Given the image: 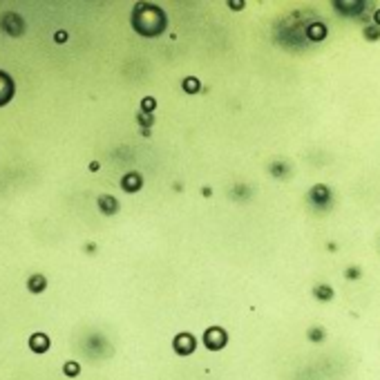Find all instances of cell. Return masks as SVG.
<instances>
[{
  "mask_svg": "<svg viewBox=\"0 0 380 380\" xmlns=\"http://www.w3.org/2000/svg\"><path fill=\"white\" fill-rule=\"evenodd\" d=\"M317 16L313 11H293V14L284 16L278 23L275 30V40L284 47H307V27L311 20H316Z\"/></svg>",
  "mask_w": 380,
  "mask_h": 380,
  "instance_id": "cell-1",
  "label": "cell"
},
{
  "mask_svg": "<svg viewBox=\"0 0 380 380\" xmlns=\"http://www.w3.org/2000/svg\"><path fill=\"white\" fill-rule=\"evenodd\" d=\"M132 30L137 34L146 36V38H155L161 36L168 27V16L166 11L161 9L159 5H152V2H137L130 16Z\"/></svg>",
  "mask_w": 380,
  "mask_h": 380,
  "instance_id": "cell-2",
  "label": "cell"
},
{
  "mask_svg": "<svg viewBox=\"0 0 380 380\" xmlns=\"http://www.w3.org/2000/svg\"><path fill=\"white\" fill-rule=\"evenodd\" d=\"M307 201L317 210H329L333 204V192L327 184H316L307 192Z\"/></svg>",
  "mask_w": 380,
  "mask_h": 380,
  "instance_id": "cell-3",
  "label": "cell"
},
{
  "mask_svg": "<svg viewBox=\"0 0 380 380\" xmlns=\"http://www.w3.org/2000/svg\"><path fill=\"white\" fill-rule=\"evenodd\" d=\"M226 342H228V336H226V331L222 327H208L204 333V345L208 347L210 351H220L226 347Z\"/></svg>",
  "mask_w": 380,
  "mask_h": 380,
  "instance_id": "cell-4",
  "label": "cell"
},
{
  "mask_svg": "<svg viewBox=\"0 0 380 380\" xmlns=\"http://www.w3.org/2000/svg\"><path fill=\"white\" fill-rule=\"evenodd\" d=\"M369 7V2H360V0H336L333 2V9H338V14L340 16H349V18H358V16H362V11Z\"/></svg>",
  "mask_w": 380,
  "mask_h": 380,
  "instance_id": "cell-5",
  "label": "cell"
},
{
  "mask_svg": "<svg viewBox=\"0 0 380 380\" xmlns=\"http://www.w3.org/2000/svg\"><path fill=\"white\" fill-rule=\"evenodd\" d=\"M0 27H2L9 36H20L25 32V20L20 18V14H16V11H7V14L0 18Z\"/></svg>",
  "mask_w": 380,
  "mask_h": 380,
  "instance_id": "cell-6",
  "label": "cell"
},
{
  "mask_svg": "<svg viewBox=\"0 0 380 380\" xmlns=\"http://www.w3.org/2000/svg\"><path fill=\"white\" fill-rule=\"evenodd\" d=\"M14 94H16L14 78H11L7 72H2V69H0V107L7 105V103L14 98Z\"/></svg>",
  "mask_w": 380,
  "mask_h": 380,
  "instance_id": "cell-7",
  "label": "cell"
},
{
  "mask_svg": "<svg viewBox=\"0 0 380 380\" xmlns=\"http://www.w3.org/2000/svg\"><path fill=\"white\" fill-rule=\"evenodd\" d=\"M329 36V30H327V23H322L320 18L311 20L307 27V40L309 43H322V40Z\"/></svg>",
  "mask_w": 380,
  "mask_h": 380,
  "instance_id": "cell-8",
  "label": "cell"
},
{
  "mask_svg": "<svg viewBox=\"0 0 380 380\" xmlns=\"http://www.w3.org/2000/svg\"><path fill=\"white\" fill-rule=\"evenodd\" d=\"M195 336H190V333H179V336L172 340V347H175V351L179 353V356H190L192 351H195Z\"/></svg>",
  "mask_w": 380,
  "mask_h": 380,
  "instance_id": "cell-9",
  "label": "cell"
},
{
  "mask_svg": "<svg viewBox=\"0 0 380 380\" xmlns=\"http://www.w3.org/2000/svg\"><path fill=\"white\" fill-rule=\"evenodd\" d=\"M121 188L126 192H139L143 188V177L141 172H126L121 177Z\"/></svg>",
  "mask_w": 380,
  "mask_h": 380,
  "instance_id": "cell-10",
  "label": "cell"
},
{
  "mask_svg": "<svg viewBox=\"0 0 380 380\" xmlns=\"http://www.w3.org/2000/svg\"><path fill=\"white\" fill-rule=\"evenodd\" d=\"M268 175L275 177V179H284V177L291 175V163L284 159H273L268 163Z\"/></svg>",
  "mask_w": 380,
  "mask_h": 380,
  "instance_id": "cell-11",
  "label": "cell"
},
{
  "mask_svg": "<svg viewBox=\"0 0 380 380\" xmlns=\"http://www.w3.org/2000/svg\"><path fill=\"white\" fill-rule=\"evenodd\" d=\"M251 197H253V188L246 184H235L230 188V199H235L237 204H246Z\"/></svg>",
  "mask_w": 380,
  "mask_h": 380,
  "instance_id": "cell-12",
  "label": "cell"
},
{
  "mask_svg": "<svg viewBox=\"0 0 380 380\" xmlns=\"http://www.w3.org/2000/svg\"><path fill=\"white\" fill-rule=\"evenodd\" d=\"M96 204H98V210H101L103 215H117L119 213V201H117V197H112V195H101Z\"/></svg>",
  "mask_w": 380,
  "mask_h": 380,
  "instance_id": "cell-13",
  "label": "cell"
},
{
  "mask_svg": "<svg viewBox=\"0 0 380 380\" xmlns=\"http://www.w3.org/2000/svg\"><path fill=\"white\" fill-rule=\"evenodd\" d=\"M336 291H333L331 284H316L313 286V297H316L317 302H331Z\"/></svg>",
  "mask_w": 380,
  "mask_h": 380,
  "instance_id": "cell-14",
  "label": "cell"
},
{
  "mask_svg": "<svg viewBox=\"0 0 380 380\" xmlns=\"http://www.w3.org/2000/svg\"><path fill=\"white\" fill-rule=\"evenodd\" d=\"M30 347L36 351V353H43V351L49 349V338L45 336V333H34V336L30 338Z\"/></svg>",
  "mask_w": 380,
  "mask_h": 380,
  "instance_id": "cell-15",
  "label": "cell"
},
{
  "mask_svg": "<svg viewBox=\"0 0 380 380\" xmlns=\"http://www.w3.org/2000/svg\"><path fill=\"white\" fill-rule=\"evenodd\" d=\"M45 286H47V278H45V275H32V278L27 280V288H30L32 293H43Z\"/></svg>",
  "mask_w": 380,
  "mask_h": 380,
  "instance_id": "cell-16",
  "label": "cell"
},
{
  "mask_svg": "<svg viewBox=\"0 0 380 380\" xmlns=\"http://www.w3.org/2000/svg\"><path fill=\"white\" fill-rule=\"evenodd\" d=\"M181 90H184L186 94H197L201 90V81L197 76H186L184 81H181Z\"/></svg>",
  "mask_w": 380,
  "mask_h": 380,
  "instance_id": "cell-17",
  "label": "cell"
},
{
  "mask_svg": "<svg viewBox=\"0 0 380 380\" xmlns=\"http://www.w3.org/2000/svg\"><path fill=\"white\" fill-rule=\"evenodd\" d=\"M362 38L369 40V43L380 40V27H378V25H367L365 30H362Z\"/></svg>",
  "mask_w": 380,
  "mask_h": 380,
  "instance_id": "cell-18",
  "label": "cell"
},
{
  "mask_svg": "<svg viewBox=\"0 0 380 380\" xmlns=\"http://www.w3.org/2000/svg\"><path fill=\"white\" fill-rule=\"evenodd\" d=\"M362 278V268L356 266V264H351V266L345 268V280H349V282H356V280Z\"/></svg>",
  "mask_w": 380,
  "mask_h": 380,
  "instance_id": "cell-19",
  "label": "cell"
},
{
  "mask_svg": "<svg viewBox=\"0 0 380 380\" xmlns=\"http://www.w3.org/2000/svg\"><path fill=\"white\" fill-rule=\"evenodd\" d=\"M137 121H139V126H141V130H150V127L155 126V117H152V114H146V112H139Z\"/></svg>",
  "mask_w": 380,
  "mask_h": 380,
  "instance_id": "cell-20",
  "label": "cell"
},
{
  "mask_svg": "<svg viewBox=\"0 0 380 380\" xmlns=\"http://www.w3.org/2000/svg\"><path fill=\"white\" fill-rule=\"evenodd\" d=\"M324 336H327L324 327H311V329H309V333H307V338H309L311 342H320V340H324Z\"/></svg>",
  "mask_w": 380,
  "mask_h": 380,
  "instance_id": "cell-21",
  "label": "cell"
},
{
  "mask_svg": "<svg viewBox=\"0 0 380 380\" xmlns=\"http://www.w3.org/2000/svg\"><path fill=\"white\" fill-rule=\"evenodd\" d=\"M155 107H157V101H155V96H146L141 101V112H146V114H152L155 112Z\"/></svg>",
  "mask_w": 380,
  "mask_h": 380,
  "instance_id": "cell-22",
  "label": "cell"
},
{
  "mask_svg": "<svg viewBox=\"0 0 380 380\" xmlns=\"http://www.w3.org/2000/svg\"><path fill=\"white\" fill-rule=\"evenodd\" d=\"M65 374H67V376H76L78 374V365H76V362H67V365H65Z\"/></svg>",
  "mask_w": 380,
  "mask_h": 380,
  "instance_id": "cell-23",
  "label": "cell"
},
{
  "mask_svg": "<svg viewBox=\"0 0 380 380\" xmlns=\"http://www.w3.org/2000/svg\"><path fill=\"white\" fill-rule=\"evenodd\" d=\"M244 5H246L244 0H230V2H228L230 9H244Z\"/></svg>",
  "mask_w": 380,
  "mask_h": 380,
  "instance_id": "cell-24",
  "label": "cell"
},
{
  "mask_svg": "<svg viewBox=\"0 0 380 380\" xmlns=\"http://www.w3.org/2000/svg\"><path fill=\"white\" fill-rule=\"evenodd\" d=\"M54 40H56V43H65V40H67V32H56V34H54Z\"/></svg>",
  "mask_w": 380,
  "mask_h": 380,
  "instance_id": "cell-25",
  "label": "cell"
},
{
  "mask_svg": "<svg viewBox=\"0 0 380 380\" xmlns=\"http://www.w3.org/2000/svg\"><path fill=\"white\" fill-rule=\"evenodd\" d=\"M201 195L210 197V195H213V188H210V186H204V188H201Z\"/></svg>",
  "mask_w": 380,
  "mask_h": 380,
  "instance_id": "cell-26",
  "label": "cell"
},
{
  "mask_svg": "<svg viewBox=\"0 0 380 380\" xmlns=\"http://www.w3.org/2000/svg\"><path fill=\"white\" fill-rule=\"evenodd\" d=\"M374 23L380 27V9H378V11H374Z\"/></svg>",
  "mask_w": 380,
  "mask_h": 380,
  "instance_id": "cell-27",
  "label": "cell"
},
{
  "mask_svg": "<svg viewBox=\"0 0 380 380\" xmlns=\"http://www.w3.org/2000/svg\"><path fill=\"white\" fill-rule=\"evenodd\" d=\"M90 170H98V161H92V163H90Z\"/></svg>",
  "mask_w": 380,
  "mask_h": 380,
  "instance_id": "cell-28",
  "label": "cell"
}]
</instances>
